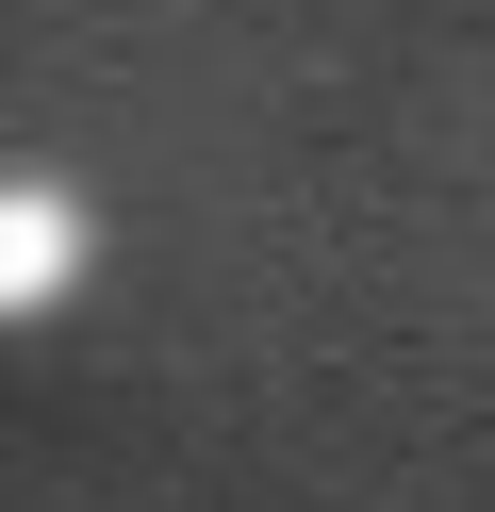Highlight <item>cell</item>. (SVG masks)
Segmentation results:
<instances>
[{
	"label": "cell",
	"mask_w": 495,
	"mask_h": 512,
	"mask_svg": "<svg viewBox=\"0 0 495 512\" xmlns=\"http://www.w3.org/2000/svg\"><path fill=\"white\" fill-rule=\"evenodd\" d=\"M66 248H83V232H66V199H33V182H17V199H0V314H33V298H50V281H66Z\"/></svg>",
	"instance_id": "6da1fadb"
}]
</instances>
